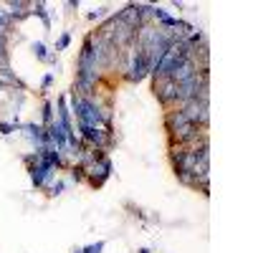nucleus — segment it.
I'll return each mask as SVG.
<instances>
[{"label":"nucleus","mask_w":253,"mask_h":253,"mask_svg":"<svg viewBox=\"0 0 253 253\" xmlns=\"http://www.w3.org/2000/svg\"><path fill=\"white\" fill-rule=\"evenodd\" d=\"M33 53H36L38 61H48V63L56 61V56H51L48 48H46V43H41V41H36V43H33Z\"/></svg>","instance_id":"8"},{"label":"nucleus","mask_w":253,"mask_h":253,"mask_svg":"<svg viewBox=\"0 0 253 253\" xmlns=\"http://www.w3.org/2000/svg\"><path fill=\"white\" fill-rule=\"evenodd\" d=\"M31 13H36L41 20H43V28H51V18L46 13V5L43 3H31Z\"/></svg>","instance_id":"9"},{"label":"nucleus","mask_w":253,"mask_h":253,"mask_svg":"<svg viewBox=\"0 0 253 253\" xmlns=\"http://www.w3.org/2000/svg\"><path fill=\"white\" fill-rule=\"evenodd\" d=\"M139 253H150V248H142V251H139Z\"/></svg>","instance_id":"18"},{"label":"nucleus","mask_w":253,"mask_h":253,"mask_svg":"<svg viewBox=\"0 0 253 253\" xmlns=\"http://www.w3.org/2000/svg\"><path fill=\"white\" fill-rule=\"evenodd\" d=\"M8 15L10 20H23L31 15V3H26V0H10L8 3Z\"/></svg>","instance_id":"7"},{"label":"nucleus","mask_w":253,"mask_h":253,"mask_svg":"<svg viewBox=\"0 0 253 253\" xmlns=\"http://www.w3.org/2000/svg\"><path fill=\"white\" fill-rule=\"evenodd\" d=\"M104 251V241H99V243H91V246H86L84 248V253H101Z\"/></svg>","instance_id":"13"},{"label":"nucleus","mask_w":253,"mask_h":253,"mask_svg":"<svg viewBox=\"0 0 253 253\" xmlns=\"http://www.w3.org/2000/svg\"><path fill=\"white\" fill-rule=\"evenodd\" d=\"M69 43H71V36H69V33H63V36L58 38V43H56V51H63V48H69Z\"/></svg>","instance_id":"12"},{"label":"nucleus","mask_w":253,"mask_h":253,"mask_svg":"<svg viewBox=\"0 0 253 253\" xmlns=\"http://www.w3.org/2000/svg\"><path fill=\"white\" fill-rule=\"evenodd\" d=\"M63 187H66V182H56V185H51V193H48V195H61V193H63Z\"/></svg>","instance_id":"15"},{"label":"nucleus","mask_w":253,"mask_h":253,"mask_svg":"<svg viewBox=\"0 0 253 253\" xmlns=\"http://www.w3.org/2000/svg\"><path fill=\"white\" fill-rule=\"evenodd\" d=\"M104 13H107V8H99V10H91V13H89V20H99V18H104Z\"/></svg>","instance_id":"16"},{"label":"nucleus","mask_w":253,"mask_h":253,"mask_svg":"<svg viewBox=\"0 0 253 253\" xmlns=\"http://www.w3.org/2000/svg\"><path fill=\"white\" fill-rule=\"evenodd\" d=\"M31 180H33V185L36 187H46V182L51 180V175H53V167L51 165H46V162H36V165H31Z\"/></svg>","instance_id":"5"},{"label":"nucleus","mask_w":253,"mask_h":253,"mask_svg":"<svg viewBox=\"0 0 253 253\" xmlns=\"http://www.w3.org/2000/svg\"><path fill=\"white\" fill-rule=\"evenodd\" d=\"M74 253H84V248H76V251H74Z\"/></svg>","instance_id":"19"},{"label":"nucleus","mask_w":253,"mask_h":253,"mask_svg":"<svg viewBox=\"0 0 253 253\" xmlns=\"http://www.w3.org/2000/svg\"><path fill=\"white\" fill-rule=\"evenodd\" d=\"M51 84H53V74H46V76H43V89H48Z\"/></svg>","instance_id":"17"},{"label":"nucleus","mask_w":253,"mask_h":253,"mask_svg":"<svg viewBox=\"0 0 253 253\" xmlns=\"http://www.w3.org/2000/svg\"><path fill=\"white\" fill-rule=\"evenodd\" d=\"M71 177H74L76 182H84V180H86V167H84V165H74Z\"/></svg>","instance_id":"11"},{"label":"nucleus","mask_w":253,"mask_h":253,"mask_svg":"<svg viewBox=\"0 0 253 253\" xmlns=\"http://www.w3.org/2000/svg\"><path fill=\"white\" fill-rule=\"evenodd\" d=\"M147 74H150V61H147V53L144 51H134L132 63H129V69H126V81L139 84Z\"/></svg>","instance_id":"3"},{"label":"nucleus","mask_w":253,"mask_h":253,"mask_svg":"<svg viewBox=\"0 0 253 253\" xmlns=\"http://www.w3.org/2000/svg\"><path fill=\"white\" fill-rule=\"evenodd\" d=\"M175 94H177V84L170 81V79H155V96L160 104H172L175 101Z\"/></svg>","instance_id":"4"},{"label":"nucleus","mask_w":253,"mask_h":253,"mask_svg":"<svg viewBox=\"0 0 253 253\" xmlns=\"http://www.w3.org/2000/svg\"><path fill=\"white\" fill-rule=\"evenodd\" d=\"M43 124L48 126V124H53V104L46 99L43 101Z\"/></svg>","instance_id":"10"},{"label":"nucleus","mask_w":253,"mask_h":253,"mask_svg":"<svg viewBox=\"0 0 253 253\" xmlns=\"http://www.w3.org/2000/svg\"><path fill=\"white\" fill-rule=\"evenodd\" d=\"M180 112L185 114L187 122L203 126V129H205L208 122H210V104H203V101H198V99H190L187 104H182Z\"/></svg>","instance_id":"1"},{"label":"nucleus","mask_w":253,"mask_h":253,"mask_svg":"<svg viewBox=\"0 0 253 253\" xmlns=\"http://www.w3.org/2000/svg\"><path fill=\"white\" fill-rule=\"evenodd\" d=\"M20 89V91H26V84L23 81H20L8 66H3V69H0V89Z\"/></svg>","instance_id":"6"},{"label":"nucleus","mask_w":253,"mask_h":253,"mask_svg":"<svg viewBox=\"0 0 253 253\" xmlns=\"http://www.w3.org/2000/svg\"><path fill=\"white\" fill-rule=\"evenodd\" d=\"M0 132H3V134L15 132V124H13V122H0Z\"/></svg>","instance_id":"14"},{"label":"nucleus","mask_w":253,"mask_h":253,"mask_svg":"<svg viewBox=\"0 0 253 253\" xmlns=\"http://www.w3.org/2000/svg\"><path fill=\"white\" fill-rule=\"evenodd\" d=\"M112 175V160L104 155V157H99L96 162H91V165H86V180L94 185V187H101L104 185V180H107Z\"/></svg>","instance_id":"2"}]
</instances>
